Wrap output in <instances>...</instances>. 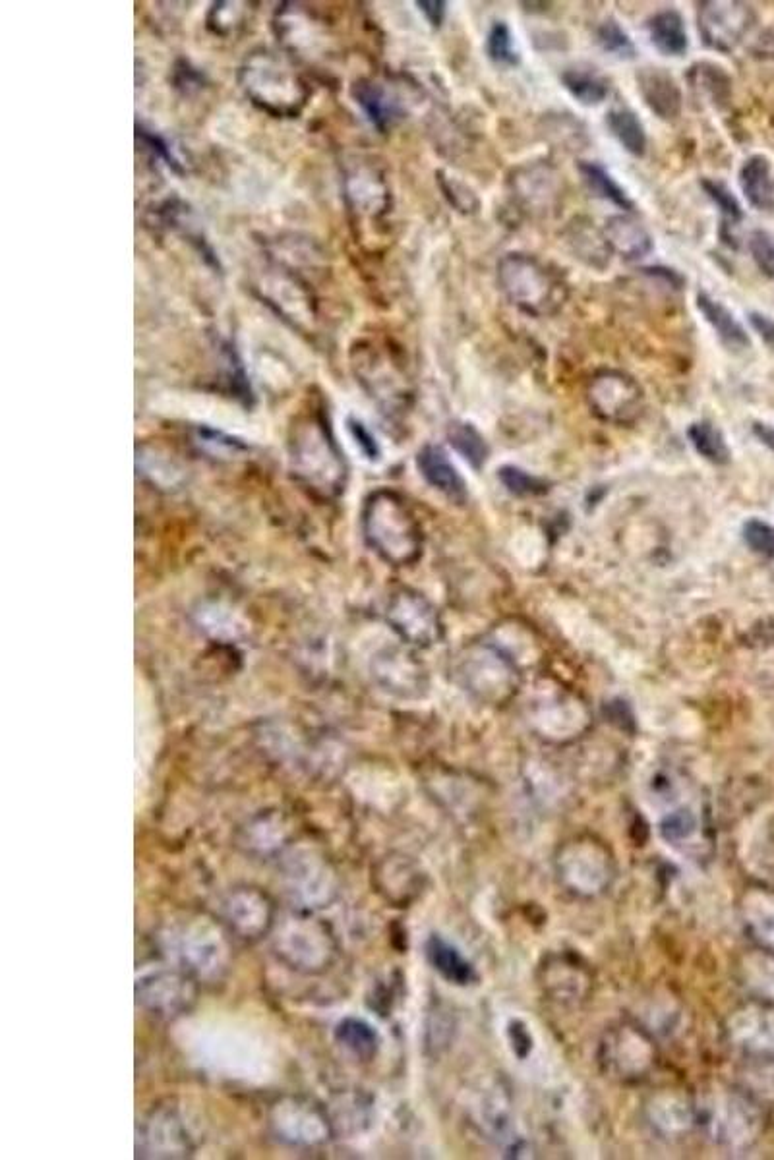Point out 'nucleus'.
I'll list each match as a JSON object with an SVG mask.
<instances>
[{
  "instance_id": "nucleus-18",
  "label": "nucleus",
  "mask_w": 774,
  "mask_h": 1160,
  "mask_svg": "<svg viewBox=\"0 0 774 1160\" xmlns=\"http://www.w3.org/2000/svg\"><path fill=\"white\" fill-rule=\"evenodd\" d=\"M697 308L703 314V318L707 319V323L715 329V333L724 347H728L730 350H744L751 345L742 323L722 302L711 298L707 292H699L697 294Z\"/></svg>"
},
{
  "instance_id": "nucleus-38",
  "label": "nucleus",
  "mask_w": 774,
  "mask_h": 1160,
  "mask_svg": "<svg viewBox=\"0 0 774 1160\" xmlns=\"http://www.w3.org/2000/svg\"><path fill=\"white\" fill-rule=\"evenodd\" d=\"M755 432H757V434H759V437H761V439H763V441H765V443H769V445H773V447H774V430H773V428H769V426H761V424H757V426H755Z\"/></svg>"
},
{
  "instance_id": "nucleus-2",
  "label": "nucleus",
  "mask_w": 774,
  "mask_h": 1160,
  "mask_svg": "<svg viewBox=\"0 0 774 1160\" xmlns=\"http://www.w3.org/2000/svg\"><path fill=\"white\" fill-rule=\"evenodd\" d=\"M498 281L507 298L529 314H546L560 304L558 283L538 261L509 254L498 263Z\"/></svg>"
},
{
  "instance_id": "nucleus-6",
  "label": "nucleus",
  "mask_w": 774,
  "mask_h": 1160,
  "mask_svg": "<svg viewBox=\"0 0 774 1160\" xmlns=\"http://www.w3.org/2000/svg\"><path fill=\"white\" fill-rule=\"evenodd\" d=\"M591 405L604 420L629 422L641 412L639 385L620 372H604L591 383Z\"/></svg>"
},
{
  "instance_id": "nucleus-10",
  "label": "nucleus",
  "mask_w": 774,
  "mask_h": 1160,
  "mask_svg": "<svg viewBox=\"0 0 774 1160\" xmlns=\"http://www.w3.org/2000/svg\"><path fill=\"white\" fill-rule=\"evenodd\" d=\"M225 919L242 938H260L273 925V907L258 890H237L225 903Z\"/></svg>"
},
{
  "instance_id": "nucleus-12",
  "label": "nucleus",
  "mask_w": 774,
  "mask_h": 1160,
  "mask_svg": "<svg viewBox=\"0 0 774 1160\" xmlns=\"http://www.w3.org/2000/svg\"><path fill=\"white\" fill-rule=\"evenodd\" d=\"M639 91L649 105V109L664 118L672 120L682 111V91L676 80L664 68H643L637 74Z\"/></svg>"
},
{
  "instance_id": "nucleus-11",
  "label": "nucleus",
  "mask_w": 774,
  "mask_h": 1160,
  "mask_svg": "<svg viewBox=\"0 0 774 1160\" xmlns=\"http://www.w3.org/2000/svg\"><path fill=\"white\" fill-rule=\"evenodd\" d=\"M273 1126L283 1139L291 1143H320L328 1135V1126L324 1116L306 1102H281L275 1106L273 1112Z\"/></svg>"
},
{
  "instance_id": "nucleus-5",
  "label": "nucleus",
  "mask_w": 774,
  "mask_h": 1160,
  "mask_svg": "<svg viewBox=\"0 0 774 1160\" xmlns=\"http://www.w3.org/2000/svg\"><path fill=\"white\" fill-rule=\"evenodd\" d=\"M136 996L144 1008L155 1014L175 1015L190 1006L194 1000V990L190 981L179 971L155 969L138 977Z\"/></svg>"
},
{
  "instance_id": "nucleus-3",
  "label": "nucleus",
  "mask_w": 774,
  "mask_h": 1160,
  "mask_svg": "<svg viewBox=\"0 0 774 1160\" xmlns=\"http://www.w3.org/2000/svg\"><path fill=\"white\" fill-rule=\"evenodd\" d=\"M275 950L297 971H322L335 956V942L324 923L310 915L289 917L275 938Z\"/></svg>"
},
{
  "instance_id": "nucleus-19",
  "label": "nucleus",
  "mask_w": 774,
  "mask_h": 1160,
  "mask_svg": "<svg viewBox=\"0 0 774 1160\" xmlns=\"http://www.w3.org/2000/svg\"><path fill=\"white\" fill-rule=\"evenodd\" d=\"M649 37L666 57H682L689 49L684 16L678 10H662L649 20Z\"/></svg>"
},
{
  "instance_id": "nucleus-37",
  "label": "nucleus",
  "mask_w": 774,
  "mask_h": 1160,
  "mask_svg": "<svg viewBox=\"0 0 774 1160\" xmlns=\"http://www.w3.org/2000/svg\"><path fill=\"white\" fill-rule=\"evenodd\" d=\"M420 12H424V16L428 18V22L432 26H440L444 16H446V2H438V0H424V2H417Z\"/></svg>"
},
{
  "instance_id": "nucleus-36",
  "label": "nucleus",
  "mask_w": 774,
  "mask_h": 1160,
  "mask_svg": "<svg viewBox=\"0 0 774 1160\" xmlns=\"http://www.w3.org/2000/svg\"><path fill=\"white\" fill-rule=\"evenodd\" d=\"M749 321H751L753 329L759 333V337H761V339H763V341H765L769 347L774 348V319L767 318V316H763V314H757V312H755V314H751V316H749Z\"/></svg>"
},
{
  "instance_id": "nucleus-26",
  "label": "nucleus",
  "mask_w": 774,
  "mask_h": 1160,
  "mask_svg": "<svg viewBox=\"0 0 774 1160\" xmlns=\"http://www.w3.org/2000/svg\"><path fill=\"white\" fill-rule=\"evenodd\" d=\"M689 439L699 455L715 464L728 463L730 451L724 435L711 422H697L689 428Z\"/></svg>"
},
{
  "instance_id": "nucleus-34",
  "label": "nucleus",
  "mask_w": 774,
  "mask_h": 1160,
  "mask_svg": "<svg viewBox=\"0 0 774 1160\" xmlns=\"http://www.w3.org/2000/svg\"><path fill=\"white\" fill-rule=\"evenodd\" d=\"M695 828V820L689 812L678 811L670 814L662 824V834L666 840H684Z\"/></svg>"
},
{
  "instance_id": "nucleus-1",
  "label": "nucleus",
  "mask_w": 774,
  "mask_h": 1160,
  "mask_svg": "<svg viewBox=\"0 0 774 1160\" xmlns=\"http://www.w3.org/2000/svg\"><path fill=\"white\" fill-rule=\"evenodd\" d=\"M364 532L372 548L393 565L415 561L422 548L417 521L395 493L380 492L370 497L364 511Z\"/></svg>"
},
{
  "instance_id": "nucleus-27",
  "label": "nucleus",
  "mask_w": 774,
  "mask_h": 1160,
  "mask_svg": "<svg viewBox=\"0 0 774 1160\" xmlns=\"http://www.w3.org/2000/svg\"><path fill=\"white\" fill-rule=\"evenodd\" d=\"M486 53L500 66H517L519 64V60H521L519 51L515 49L513 35L504 22H498L490 29L488 39H486Z\"/></svg>"
},
{
  "instance_id": "nucleus-13",
  "label": "nucleus",
  "mask_w": 774,
  "mask_h": 1160,
  "mask_svg": "<svg viewBox=\"0 0 774 1160\" xmlns=\"http://www.w3.org/2000/svg\"><path fill=\"white\" fill-rule=\"evenodd\" d=\"M417 466L420 474L424 476V480L432 488L446 493L447 497H451L455 501H465V497H467L465 482H463L461 474L457 472V468L449 461V457L442 447H436V445L424 447L418 453Z\"/></svg>"
},
{
  "instance_id": "nucleus-15",
  "label": "nucleus",
  "mask_w": 774,
  "mask_h": 1160,
  "mask_svg": "<svg viewBox=\"0 0 774 1160\" xmlns=\"http://www.w3.org/2000/svg\"><path fill=\"white\" fill-rule=\"evenodd\" d=\"M144 1149L151 1151L155 1157H175L186 1155L190 1149V1139L186 1128L182 1126L179 1116L175 1112H165L153 1116V1120L146 1124V1131L142 1133Z\"/></svg>"
},
{
  "instance_id": "nucleus-32",
  "label": "nucleus",
  "mask_w": 774,
  "mask_h": 1160,
  "mask_svg": "<svg viewBox=\"0 0 774 1160\" xmlns=\"http://www.w3.org/2000/svg\"><path fill=\"white\" fill-rule=\"evenodd\" d=\"M751 256L761 269V273L769 279H774V240L763 231H755L749 238Z\"/></svg>"
},
{
  "instance_id": "nucleus-7",
  "label": "nucleus",
  "mask_w": 774,
  "mask_h": 1160,
  "mask_svg": "<svg viewBox=\"0 0 774 1160\" xmlns=\"http://www.w3.org/2000/svg\"><path fill=\"white\" fill-rule=\"evenodd\" d=\"M747 6L740 2H703L699 6V33L707 47L732 51L747 29Z\"/></svg>"
},
{
  "instance_id": "nucleus-17",
  "label": "nucleus",
  "mask_w": 774,
  "mask_h": 1160,
  "mask_svg": "<svg viewBox=\"0 0 774 1160\" xmlns=\"http://www.w3.org/2000/svg\"><path fill=\"white\" fill-rule=\"evenodd\" d=\"M740 186L745 200L759 211H773L774 209V176L773 167L767 157L753 155L749 157L740 171Z\"/></svg>"
},
{
  "instance_id": "nucleus-28",
  "label": "nucleus",
  "mask_w": 774,
  "mask_h": 1160,
  "mask_svg": "<svg viewBox=\"0 0 774 1160\" xmlns=\"http://www.w3.org/2000/svg\"><path fill=\"white\" fill-rule=\"evenodd\" d=\"M598 43L600 47L614 55V57L624 58V60H631L635 58V45L631 41V37L627 35L626 29L622 28L616 20H606L600 28H598Z\"/></svg>"
},
{
  "instance_id": "nucleus-29",
  "label": "nucleus",
  "mask_w": 774,
  "mask_h": 1160,
  "mask_svg": "<svg viewBox=\"0 0 774 1160\" xmlns=\"http://www.w3.org/2000/svg\"><path fill=\"white\" fill-rule=\"evenodd\" d=\"M500 480L504 482L507 490L515 495H538L546 492V484L542 480L515 466H504L500 470Z\"/></svg>"
},
{
  "instance_id": "nucleus-14",
  "label": "nucleus",
  "mask_w": 774,
  "mask_h": 1160,
  "mask_svg": "<svg viewBox=\"0 0 774 1160\" xmlns=\"http://www.w3.org/2000/svg\"><path fill=\"white\" fill-rule=\"evenodd\" d=\"M289 878L295 896L310 905L328 901L329 894L333 892V878L329 874L328 865L314 855L295 859L289 867Z\"/></svg>"
},
{
  "instance_id": "nucleus-21",
  "label": "nucleus",
  "mask_w": 774,
  "mask_h": 1160,
  "mask_svg": "<svg viewBox=\"0 0 774 1160\" xmlns=\"http://www.w3.org/2000/svg\"><path fill=\"white\" fill-rule=\"evenodd\" d=\"M335 1041L360 1060H370L378 1052L380 1035L374 1025L360 1017H343L335 1025Z\"/></svg>"
},
{
  "instance_id": "nucleus-22",
  "label": "nucleus",
  "mask_w": 774,
  "mask_h": 1160,
  "mask_svg": "<svg viewBox=\"0 0 774 1160\" xmlns=\"http://www.w3.org/2000/svg\"><path fill=\"white\" fill-rule=\"evenodd\" d=\"M606 122H608L610 132L614 134V138L620 142L627 153H631L635 157L645 155V151H647L645 126L639 120V116L635 115L631 109H626V107L612 109L608 113Z\"/></svg>"
},
{
  "instance_id": "nucleus-8",
  "label": "nucleus",
  "mask_w": 774,
  "mask_h": 1160,
  "mask_svg": "<svg viewBox=\"0 0 774 1160\" xmlns=\"http://www.w3.org/2000/svg\"><path fill=\"white\" fill-rule=\"evenodd\" d=\"M389 621L401 633V637L415 644H432L440 638V621L434 608L413 592L399 594L391 608Z\"/></svg>"
},
{
  "instance_id": "nucleus-9",
  "label": "nucleus",
  "mask_w": 774,
  "mask_h": 1160,
  "mask_svg": "<svg viewBox=\"0 0 774 1160\" xmlns=\"http://www.w3.org/2000/svg\"><path fill=\"white\" fill-rule=\"evenodd\" d=\"M463 677L467 687L484 696H500L517 687L515 669L492 650H482L471 654L463 664Z\"/></svg>"
},
{
  "instance_id": "nucleus-24",
  "label": "nucleus",
  "mask_w": 774,
  "mask_h": 1160,
  "mask_svg": "<svg viewBox=\"0 0 774 1160\" xmlns=\"http://www.w3.org/2000/svg\"><path fill=\"white\" fill-rule=\"evenodd\" d=\"M447 437H449L451 447L471 466L480 468L482 464L486 463L490 449L475 426L465 424V422H455L449 426Z\"/></svg>"
},
{
  "instance_id": "nucleus-20",
  "label": "nucleus",
  "mask_w": 774,
  "mask_h": 1160,
  "mask_svg": "<svg viewBox=\"0 0 774 1160\" xmlns=\"http://www.w3.org/2000/svg\"><path fill=\"white\" fill-rule=\"evenodd\" d=\"M426 956L430 959L432 967L449 983L469 985L475 979L473 965L457 952V948L447 944L440 936H432L426 942Z\"/></svg>"
},
{
  "instance_id": "nucleus-35",
  "label": "nucleus",
  "mask_w": 774,
  "mask_h": 1160,
  "mask_svg": "<svg viewBox=\"0 0 774 1160\" xmlns=\"http://www.w3.org/2000/svg\"><path fill=\"white\" fill-rule=\"evenodd\" d=\"M347 428H349V432H351V437L355 439V443H357V447L360 449V453H362L366 459H370V461H372V459H378V457H380V447H378V443H376L374 435L370 434V432L366 430V426H364L360 420H357V418H349V420H347Z\"/></svg>"
},
{
  "instance_id": "nucleus-30",
  "label": "nucleus",
  "mask_w": 774,
  "mask_h": 1160,
  "mask_svg": "<svg viewBox=\"0 0 774 1160\" xmlns=\"http://www.w3.org/2000/svg\"><path fill=\"white\" fill-rule=\"evenodd\" d=\"M360 103L366 109L368 116L374 120V124L380 128H384L395 115L393 103L387 99L386 93L378 87H366L364 93L360 95Z\"/></svg>"
},
{
  "instance_id": "nucleus-16",
  "label": "nucleus",
  "mask_w": 774,
  "mask_h": 1160,
  "mask_svg": "<svg viewBox=\"0 0 774 1160\" xmlns=\"http://www.w3.org/2000/svg\"><path fill=\"white\" fill-rule=\"evenodd\" d=\"M604 238L626 260L645 258L653 250V238L641 223L627 215H616L606 221Z\"/></svg>"
},
{
  "instance_id": "nucleus-33",
  "label": "nucleus",
  "mask_w": 774,
  "mask_h": 1160,
  "mask_svg": "<svg viewBox=\"0 0 774 1160\" xmlns=\"http://www.w3.org/2000/svg\"><path fill=\"white\" fill-rule=\"evenodd\" d=\"M747 546L765 557H774V526L761 521H749L744 526Z\"/></svg>"
},
{
  "instance_id": "nucleus-25",
  "label": "nucleus",
  "mask_w": 774,
  "mask_h": 1160,
  "mask_svg": "<svg viewBox=\"0 0 774 1160\" xmlns=\"http://www.w3.org/2000/svg\"><path fill=\"white\" fill-rule=\"evenodd\" d=\"M579 171L583 174L589 190L595 194L596 198L614 203L618 207H624L627 211L633 209V202L627 198L626 190L610 176V173L602 165L585 161L579 165Z\"/></svg>"
},
{
  "instance_id": "nucleus-23",
  "label": "nucleus",
  "mask_w": 774,
  "mask_h": 1160,
  "mask_svg": "<svg viewBox=\"0 0 774 1160\" xmlns=\"http://www.w3.org/2000/svg\"><path fill=\"white\" fill-rule=\"evenodd\" d=\"M562 82L573 99L585 107L600 105L608 97V84L591 70L569 68L562 74Z\"/></svg>"
},
{
  "instance_id": "nucleus-31",
  "label": "nucleus",
  "mask_w": 774,
  "mask_h": 1160,
  "mask_svg": "<svg viewBox=\"0 0 774 1160\" xmlns=\"http://www.w3.org/2000/svg\"><path fill=\"white\" fill-rule=\"evenodd\" d=\"M703 188H705V192L709 194V198H711V200H713V202H715L716 205L720 207V211H722V217H724V221H726V223H730V225L734 227L736 223H740V221H742V217H744V213H742V207H740L738 200H736V198L730 194V190H728L724 184H720V182H713V180H705V182H703Z\"/></svg>"
},
{
  "instance_id": "nucleus-4",
  "label": "nucleus",
  "mask_w": 774,
  "mask_h": 1160,
  "mask_svg": "<svg viewBox=\"0 0 774 1160\" xmlns=\"http://www.w3.org/2000/svg\"><path fill=\"white\" fill-rule=\"evenodd\" d=\"M180 961L198 977H219L227 965V948L219 930L208 921H192L173 936Z\"/></svg>"
}]
</instances>
